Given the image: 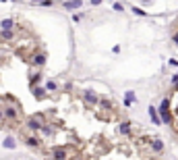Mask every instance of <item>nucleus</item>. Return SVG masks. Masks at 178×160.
<instances>
[{
  "label": "nucleus",
  "instance_id": "1",
  "mask_svg": "<svg viewBox=\"0 0 178 160\" xmlns=\"http://www.w3.org/2000/svg\"><path fill=\"white\" fill-rule=\"evenodd\" d=\"M44 123H46V114H44V112H35V114L27 117V121H25V129H27L31 135H37Z\"/></svg>",
  "mask_w": 178,
  "mask_h": 160
},
{
  "label": "nucleus",
  "instance_id": "2",
  "mask_svg": "<svg viewBox=\"0 0 178 160\" xmlns=\"http://www.w3.org/2000/svg\"><path fill=\"white\" fill-rule=\"evenodd\" d=\"M50 158L52 160H73L75 158V150L70 146H54L50 150Z\"/></svg>",
  "mask_w": 178,
  "mask_h": 160
},
{
  "label": "nucleus",
  "instance_id": "3",
  "mask_svg": "<svg viewBox=\"0 0 178 160\" xmlns=\"http://www.w3.org/2000/svg\"><path fill=\"white\" fill-rule=\"evenodd\" d=\"M27 63L31 64V69H44L46 67V63H48V56H46V52H41V50H35L33 54L27 56Z\"/></svg>",
  "mask_w": 178,
  "mask_h": 160
},
{
  "label": "nucleus",
  "instance_id": "4",
  "mask_svg": "<svg viewBox=\"0 0 178 160\" xmlns=\"http://www.w3.org/2000/svg\"><path fill=\"white\" fill-rule=\"evenodd\" d=\"M0 108H2V117H4V121H11V123H17V121H19V117H21V108L19 106L4 104V106H0Z\"/></svg>",
  "mask_w": 178,
  "mask_h": 160
},
{
  "label": "nucleus",
  "instance_id": "5",
  "mask_svg": "<svg viewBox=\"0 0 178 160\" xmlns=\"http://www.w3.org/2000/svg\"><path fill=\"white\" fill-rule=\"evenodd\" d=\"M81 98L87 106H97V102H100V94H97L95 90H83Z\"/></svg>",
  "mask_w": 178,
  "mask_h": 160
},
{
  "label": "nucleus",
  "instance_id": "6",
  "mask_svg": "<svg viewBox=\"0 0 178 160\" xmlns=\"http://www.w3.org/2000/svg\"><path fill=\"white\" fill-rule=\"evenodd\" d=\"M21 137H23V144L29 146L31 150H41V139L37 135H31V133H21Z\"/></svg>",
  "mask_w": 178,
  "mask_h": 160
},
{
  "label": "nucleus",
  "instance_id": "7",
  "mask_svg": "<svg viewBox=\"0 0 178 160\" xmlns=\"http://www.w3.org/2000/svg\"><path fill=\"white\" fill-rule=\"evenodd\" d=\"M149 150L153 154H164L166 146H164V139L159 137H149Z\"/></svg>",
  "mask_w": 178,
  "mask_h": 160
},
{
  "label": "nucleus",
  "instance_id": "8",
  "mask_svg": "<svg viewBox=\"0 0 178 160\" xmlns=\"http://www.w3.org/2000/svg\"><path fill=\"white\" fill-rule=\"evenodd\" d=\"M41 79H44V75H41L40 69H31L29 71V87H35V85L41 83Z\"/></svg>",
  "mask_w": 178,
  "mask_h": 160
},
{
  "label": "nucleus",
  "instance_id": "9",
  "mask_svg": "<svg viewBox=\"0 0 178 160\" xmlns=\"http://www.w3.org/2000/svg\"><path fill=\"white\" fill-rule=\"evenodd\" d=\"M56 131H58V127H56L54 123H44V125H41V129H40V133L44 135V137H54Z\"/></svg>",
  "mask_w": 178,
  "mask_h": 160
},
{
  "label": "nucleus",
  "instance_id": "10",
  "mask_svg": "<svg viewBox=\"0 0 178 160\" xmlns=\"http://www.w3.org/2000/svg\"><path fill=\"white\" fill-rule=\"evenodd\" d=\"M118 133H120L122 137H130V135H133V125H130V121H120V123H118Z\"/></svg>",
  "mask_w": 178,
  "mask_h": 160
},
{
  "label": "nucleus",
  "instance_id": "11",
  "mask_svg": "<svg viewBox=\"0 0 178 160\" xmlns=\"http://www.w3.org/2000/svg\"><path fill=\"white\" fill-rule=\"evenodd\" d=\"M17 29V23H15L13 17L8 19H0V31H15Z\"/></svg>",
  "mask_w": 178,
  "mask_h": 160
},
{
  "label": "nucleus",
  "instance_id": "12",
  "mask_svg": "<svg viewBox=\"0 0 178 160\" xmlns=\"http://www.w3.org/2000/svg\"><path fill=\"white\" fill-rule=\"evenodd\" d=\"M29 90H31L35 100H46V98H48V91L44 90V85H35V87H29Z\"/></svg>",
  "mask_w": 178,
  "mask_h": 160
},
{
  "label": "nucleus",
  "instance_id": "13",
  "mask_svg": "<svg viewBox=\"0 0 178 160\" xmlns=\"http://www.w3.org/2000/svg\"><path fill=\"white\" fill-rule=\"evenodd\" d=\"M147 110H149V118H151V123H153V125H155V127H162V121H159L158 108H155V106H153V104H149V108H147Z\"/></svg>",
  "mask_w": 178,
  "mask_h": 160
},
{
  "label": "nucleus",
  "instance_id": "14",
  "mask_svg": "<svg viewBox=\"0 0 178 160\" xmlns=\"http://www.w3.org/2000/svg\"><path fill=\"white\" fill-rule=\"evenodd\" d=\"M97 108H100V110H114L116 106L112 104V100H106V98H100V102H97Z\"/></svg>",
  "mask_w": 178,
  "mask_h": 160
},
{
  "label": "nucleus",
  "instance_id": "15",
  "mask_svg": "<svg viewBox=\"0 0 178 160\" xmlns=\"http://www.w3.org/2000/svg\"><path fill=\"white\" fill-rule=\"evenodd\" d=\"M81 7H83L81 0H73V2H69V0H66V2H62V8H66V11H70V13H73V11H77V8H81Z\"/></svg>",
  "mask_w": 178,
  "mask_h": 160
},
{
  "label": "nucleus",
  "instance_id": "16",
  "mask_svg": "<svg viewBox=\"0 0 178 160\" xmlns=\"http://www.w3.org/2000/svg\"><path fill=\"white\" fill-rule=\"evenodd\" d=\"M2 102L8 104V106H19V108H21V102L13 96V94H4V96H2Z\"/></svg>",
  "mask_w": 178,
  "mask_h": 160
},
{
  "label": "nucleus",
  "instance_id": "17",
  "mask_svg": "<svg viewBox=\"0 0 178 160\" xmlns=\"http://www.w3.org/2000/svg\"><path fill=\"white\" fill-rule=\"evenodd\" d=\"M168 110H172V100L170 98H164L158 106V112H168Z\"/></svg>",
  "mask_w": 178,
  "mask_h": 160
},
{
  "label": "nucleus",
  "instance_id": "18",
  "mask_svg": "<svg viewBox=\"0 0 178 160\" xmlns=\"http://www.w3.org/2000/svg\"><path fill=\"white\" fill-rule=\"evenodd\" d=\"M15 38H17V29L15 31H0V40L2 42H13Z\"/></svg>",
  "mask_w": 178,
  "mask_h": 160
},
{
  "label": "nucleus",
  "instance_id": "19",
  "mask_svg": "<svg viewBox=\"0 0 178 160\" xmlns=\"http://www.w3.org/2000/svg\"><path fill=\"white\" fill-rule=\"evenodd\" d=\"M44 90L48 91V94H52V91H58V83H56L54 79H48V81H46V85H44Z\"/></svg>",
  "mask_w": 178,
  "mask_h": 160
},
{
  "label": "nucleus",
  "instance_id": "20",
  "mask_svg": "<svg viewBox=\"0 0 178 160\" xmlns=\"http://www.w3.org/2000/svg\"><path fill=\"white\" fill-rule=\"evenodd\" d=\"M2 146L6 148V150H15V148H17V141H15V137H11V135H8V137H4Z\"/></svg>",
  "mask_w": 178,
  "mask_h": 160
},
{
  "label": "nucleus",
  "instance_id": "21",
  "mask_svg": "<svg viewBox=\"0 0 178 160\" xmlns=\"http://www.w3.org/2000/svg\"><path fill=\"white\" fill-rule=\"evenodd\" d=\"M124 100H129L130 104H133V102H137V94H135V91H133V90L124 91Z\"/></svg>",
  "mask_w": 178,
  "mask_h": 160
},
{
  "label": "nucleus",
  "instance_id": "22",
  "mask_svg": "<svg viewBox=\"0 0 178 160\" xmlns=\"http://www.w3.org/2000/svg\"><path fill=\"white\" fill-rule=\"evenodd\" d=\"M133 13L137 15V17H147V13H145L143 8H139V7H133Z\"/></svg>",
  "mask_w": 178,
  "mask_h": 160
},
{
  "label": "nucleus",
  "instance_id": "23",
  "mask_svg": "<svg viewBox=\"0 0 178 160\" xmlns=\"http://www.w3.org/2000/svg\"><path fill=\"white\" fill-rule=\"evenodd\" d=\"M112 7H114V11H116V13H122V11H124V7L120 4V2H114Z\"/></svg>",
  "mask_w": 178,
  "mask_h": 160
},
{
  "label": "nucleus",
  "instance_id": "24",
  "mask_svg": "<svg viewBox=\"0 0 178 160\" xmlns=\"http://www.w3.org/2000/svg\"><path fill=\"white\" fill-rule=\"evenodd\" d=\"M37 4H40V7H52V0H40Z\"/></svg>",
  "mask_w": 178,
  "mask_h": 160
},
{
  "label": "nucleus",
  "instance_id": "25",
  "mask_svg": "<svg viewBox=\"0 0 178 160\" xmlns=\"http://www.w3.org/2000/svg\"><path fill=\"white\" fill-rule=\"evenodd\" d=\"M170 83H172V85H176V83H178V73H174V75L170 77Z\"/></svg>",
  "mask_w": 178,
  "mask_h": 160
},
{
  "label": "nucleus",
  "instance_id": "26",
  "mask_svg": "<svg viewBox=\"0 0 178 160\" xmlns=\"http://www.w3.org/2000/svg\"><path fill=\"white\" fill-rule=\"evenodd\" d=\"M168 64H170V67H178V60H176V58H170V60H168Z\"/></svg>",
  "mask_w": 178,
  "mask_h": 160
},
{
  "label": "nucleus",
  "instance_id": "27",
  "mask_svg": "<svg viewBox=\"0 0 178 160\" xmlns=\"http://www.w3.org/2000/svg\"><path fill=\"white\" fill-rule=\"evenodd\" d=\"M172 42L178 46V31H174V33H172Z\"/></svg>",
  "mask_w": 178,
  "mask_h": 160
},
{
  "label": "nucleus",
  "instance_id": "28",
  "mask_svg": "<svg viewBox=\"0 0 178 160\" xmlns=\"http://www.w3.org/2000/svg\"><path fill=\"white\" fill-rule=\"evenodd\" d=\"M172 91H174V94H178V83H176V85H172Z\"/></svg>",
  "mask_w": 178,
  "mask_h": 160
},
{
  "label": "nucleus",
  "instance_id": "29",
  "mask_svg": "<svg viewBox=\"0 0 178 160\" xmlns=\"http://www.w3.org/2000/svg\"><path fill=\"white\" fill-rule=\"evenodd\" d=\"M4 123V117H2V108H0V125Z\"/></svg>",
  "mask_w": 178,
  "mask_h": 160
},
{
  "label": "nucleus",
  "instance_id": "30",
  "mask_svg": "<svg viewBox=\"0 0 178 160\" xmlns=\"http://www.w3.org/2000/svg\"><path fill=\"white\" fill-rule=\"evenodd\" d=\"M73 160H85V158H81V156H75V158H73Z\"/></svg>",
  "mask_w": 178,
  "mask_h": 160
}]
</instances>
